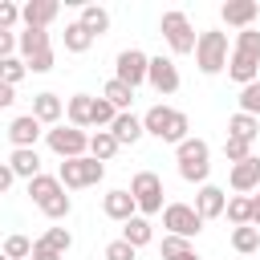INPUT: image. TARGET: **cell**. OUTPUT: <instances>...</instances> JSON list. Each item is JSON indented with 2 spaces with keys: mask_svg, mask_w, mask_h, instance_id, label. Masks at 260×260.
Here are the masks:
<instances>
[{
  "mask_svg": "<svg viewBox=\"0 0 260 260\" xmlns=\"http://www.w3.org/2000/svg\"><path fill=\"white\" fill-rule=\"evenodd\" d=\"M142 130L154 134L158 142H175V146H179L183 138H191V134H187V130H191L187 114H183V110H171V106H162V102L142 114Z\"/></svg>",
  "mask_w": 260,
  "mask_h": 260,
  "instance_id": "6da1fadb",
  "label": "cell"
},
{
  "mask_svg": "<svg viewBox=\"0 0 260 260\" xmlns=\"http://www.w3.org/2000/svg\"><path fill=\"white\" fill-rule=\"evenodd\" d=\"M175 162H179V175L187 179V183H207V175H211V146L203 142V138H183L179 146H175Z\"/></svg>",
  "mask_w": 260,
  "mask_h": 260,
  "instance_id": "7a4b0ae2",
  "label": "cell"
},
{
  "mask_svg": "<svg viewBox=\"0 0 260 260\" xmlns=\"http://www.w3.org/2000/svg\"><path fill=\"white\" fill-rule=\"evenodd\" d=\"M228 61H232V53H228V32H219V28L199 32V41H195V65H199V73L215 77V73L228 69Z\"/></svg>",
  "mask_w": 260,
  "mask_h": 260,
  "instance_id": "3957f363",
  "label": "cell"
},
{
  "mask_svg": "<svg viewBox=\"0 0 260 260\" xmlns=\"http://www.w3.org/2000/svg\"><path fill=\"white\" fill-rule=\"evenodd\" d=\"M158 32H162V41L171 45V53L175 57H183V53H195V28H191V20H187V12H179V8H171V12H162V20H158Z\"/></svg>",
  "mask_w": 260,
  "mask_h": 260,
  "instance_id": "277c9868",
  "label": "cell"
},
{
  "mask_svg": "<svg viewBox=\"0 0 260 260\" xmlns=\"http://www.w3.org/2000/svg\"><path fill=\"white\" fill-rule=\"evenodd\" d=\"M45 142H49V150L65 162V158H85L89 154V134L85 130H77V126H53V130H45Z\"/></svg>",
  "mask_w": 260,
  "mask_h": 260,
  "instance_id": "5b68a950",
  "label": "cell"
},
{
  "mask_svg": "<svg viewBox=\"0 0 260 260\" xmlns=\"http://www.w3.org/2000/svg\"><path fill=\"white\" fill-rule=\"evenodd\" d=\"M102 175H106V162H98V158H65L61 162V171H57V179H61V187L65 191H81V187H93V183H102Z\"/></svg>",
  "mask_w": 260,
  "mask_h": 260,
  "instance_id": "8992f818",
  "label": "cell"
},
{
  "mask_svg": "<svg viewBox=\"0 0 260 260\" xmlns=\"http://www.w3.org/2000/svg\"><path fill=\"white\" fill-rule=\"evenodd\" d=\"M130 195L138 203V215H158L162 211V179L154 171H138L130 179Z\"/></svg>",
  "mask_w": 260,
  "mask_h": 260,
  "instance_id": "52a82bcc",
  "label": "cell"
},
{
  "mask_svg": "<svg viewBox=\"0 0 260 260\" xmlns=\"http://www.w3.org/2000/svg\"><path fill=\"white\" fill-rule=\"evenodd\" d=\"M162 228H167V236L195 240V236L203 232V219H199V211H195L191 203H167V207H162Z\"/></svg>",
  "mask_w": 260,
  "mask_h": 260,
  "instance_id": "ba28073f",
  "label": "cell"
},
{
  "mask_svg": "<svg viewBox=\"0 0 260 260\" xmlns=\"http://www.w3.org/2000/svg\"><path fill=\"white\" fill-rule=\"evenodd\" d=\"M114 65H118V73H114V77H118L122 85H130V89H138V85L146 81V69H150V57H146L142 49H122Z\"/></svg>",
  "mask_w": 260,
  "mask_h": 260,
  "instance_id": "9c48e42d",
  "label": "cell"
},
{
  "mask_svg": "<svg viewBox=\"0 0 260 260\" xmlns=\"http://www.w3.org/2000/svg\"><path fill=\"white\" fill-rule=\"evenodd\" d=\"M45 134V126L32 118V114H20V118H12L8 122V142H12V150H37V138Z\"/></svg>",
  "mask_w": 260,
  "mask_h": 260,
  "instance_id": "30bf717a",
  "label": "cell"
},
{
  "mask_svg": "<svg viewBox=\"0 0 260 260\" xmlns=\"http://www.w3.org/2000/svg\"><path fill=\"white\" fill-rule=\"evenodd\" d=\"M146 81L154 85V93H162V98H171V93L179 89V69H175V61H171V57H150V69H146Z\"/></svg>",
  "mask_w": 260,
  "mask_h": 260,
  "instance_id": "8fae6325",
  "label": "cell"
},
{
  "mask_svg": "<svg viewBox=\"0 0 260 260\" xmlns=\"http://www.w3.org/2000/svg\"><path fill=\"white\" fill-rule=\"evenodd\" d=\"M191 207H195V211H199V219L207 223V219H219V215L228 211V195H223V187H215V183H203Z\"/></svg>",
  "mask_w": 260,
  "mask_h": 260,
  "instance_id": "7c38bea8",
  "label": "cell"
},
{
  "mask_svg": "<svg viewBox=\"0 0 260 260\" xmlns=\"http://www.w3.org/2000/svg\"><path fill=\"white\" fill-rule=\"evenodd\" d=\"M219 16H223V24H232V28H252L256 24V16H260V4L256 0H223V8H219Z\"/></svg>",
  "mask_w": 260,
  "mask_h": 260,
  "instance_id": "4fadbf2b",
  "label": "cell"
},
{
  "mask_svg": "<svg viewBox=\"0 0 260 260\" xmlns=\"http://www.w3.org/2000/svg\"><path fill=\"white\" fill-rule=\"evenodd\" d=\"M102 211H106L114 223H126V219L138 215V203H134V195H130L126 187H118V191H110V195L102 199Z\"/></svg>",
  "mask_w": 260,
  "mask_h": 260,
  "instance_id": "5bb4252c",
  "label": "cell"
},
{
  "mask_svg": "<svg viewBox=\"0 0 260 260\" xmlns=\"http://www.w3.org/2000/svg\"><path fill=\"white\" fill-rule=\"evenodd\" d=\"M57 0H28L24 8H20V20H24V28H49L53 20H57Z\"/></svg>",
  "mask_w": 260,
  "mask_h": 260,
  "instance_id": "9a60e30c",
  "label": "cell"
},
{
  "mask_svg": "<svg viewBox=\"0 0 260 260\" xmlns=\"http://www.w3.org/2000/svg\"><path fill=\"white\" fill-rule=\"evenodd\" d=\"M32 118H37L41 126H61L65 102H61L57 93H37V98H32Z\"/></svg>",
  "mask_w": 260,
  "mask_h": 260,
  "instance_id": "2e32d148",
  "label": "cell"
},
{
  "mask_svg": "<svg viewBox=\"0 0 260 260\" xmlns=\"http://www.w3.org/2000/svg\"><path fill=\"white\" fill-rule=\"evenodd\" d=\"M232 191H240V195L260 191V158H256V154L232 167Z\"/></svg>",
  "mask_w": 260,
  "mask_h": 260,
  "instance_id": "e0dca14e",
  "label": "cell"
},
{
  "mask_svg": "<svg viewBox=\"0 0 260 260\" xmlns=\"http://www.w3.org/2000/svg\"><path fill=\"white\" fill-rule=\"evenodd\" d=\"M110 134L118 138V146H134L146 130H142V118L134 114V110H126V114H118L114 118V126H110Z\"/></svg>",
  "mask_w": 260,
  "mask_h": 260,
  "instance_id": "ac0fdd59",
  "label": "cell"
},
{
  "mask_svg": "<svg viewBox=\"0 0 260 260\" xmlns=\"http://www.w3.org/2000/svg\"><path fill=\"white\" fill-rule=\"evenodd\" d=\"M228 77L244 89V85L260 81V61H252V57H244V53H232V61H228Z\"/></svg>",
  "mask_w": 260,
  "mask_h": 260,
  "instance_id": "d6986e66",
  "label": "cell"
},
{
  "mask_svg": "<svg viewBox=\"0 0 260 260\" xmlns=\"http://www.w3.org/2000/svg\"><path fill=\"white\" fill-rule=\"evenodd\" d=\"M16 49H20V61H28V57L53 49V45H49V28H24V32L16 37Z\"/></svg>",
  "mask_w": 260,
  "mask_h": 260,
  "instance_id": "ffe728a7",
  "label": "cell"
},
{
  "mask_svg": "<svg viewBox=\"0 0 260 260\" xmlns=\"http://www.w3.org/2000/svg\"><path fill=\"white\" fill-rule=\"evenodd\" d=\"M65 114H69V126L85 130V126L93 122V98H89V93H73V98L65 102Z\"/></svg>",
  "mask_w": 260,
  "mask_h": 260,
  "instance_id": "44dd1931",
  "label": "cell"
},
{
  "mask_svg": "<svg viewBox=\"0 0 260 260\" xmlns=\"http://www.w3.org/2000/svg\"><path fill=\"white\" fill-rule=\"evenodd\" d=\"M61 191H65V187H61V179H57V175H45V171H41L37 179H28V199H32L37 207H41V203H49V199H53V195H61Z\"/></svg>",
  "mask_w": 260,
  "mask_h": 260,
  "instance_id": "7402d4cb",
  "label": "cell"
},
{
  "mask_svg": "<svg viewBox=\"0 0 260 260\" xmlns=\"http://www.w3.org/2000/svg\"><path fill=\"white\" fill-rule=\"evenodd\" d=\"M122 240H126L130 248H146V244L154 240V232H150V219H146V215H134V219H126V223H122Z\"/></svg>",
  "mask_w": 260,
  "mask_h": 260,
  "instance_id": "603a6c76",
  "label": "cell"
},
{
  "mask_svg": "<svg viewBox=\"0 0 260 260\" xmlns=\"http://www.w3.org/2000/svg\"><path fill=\"white\" fill-rule=\"evenodd\" d=\"M102 98H106V102H110L118 114H126V110L134 106V89H130V85H122L118 77H110V81L102 85Z\"/></svg>",
  "mask_w": 260,
  "mask_h": 260,
  "instance_id": "cb8c5ba5",
  "label": "cell"
},
{
  "mask_svg": "<svg viewBox=\"0 0 260 260\" xmlns=\"http://www.w3.org/2000/svg\"><path fill=\"white\" fill-rule=\"evenodd\" d=\"M256 134H260V118H252V114H232L228 118V138H244V142H256Z\"/></svg>",
  "mask_w": 260,
  "mask_h": 260,
  "instance_id": "d4e9b609",
  "label": "cell"
},
{
  "mask_svg": "<svg viewBox=\"0 0 260 260\" xmlns=\"http://www.w3.org/2000/svg\"><path fill=\"white\" fill-rule=\"evenodd\" d=\"M8 167H12L16 179H37V175H41V154H37V150H12Z\"/></svg>",
  "mask_w": 260,
  "mask_h": 260,
  "instance_id": "484cf974",
  "label": "cell"
},
{
  "mask_svg": "<svg viewBox=\"0 0 260 260\" xmlns=\"http://www.w3.org/2000/svg\"><path fill=\"white\" fill-rule=\"evenodd\" d=\"M61 37H65V49H69V53H85V49H89V45L98 41V37H93V32H89V28L81 24V20H69Z\"/></svg>",
  "mask_w": 260,
  "mask_h": 260,
  "instance_id": "4316f807",
  "label": "cell"
},
{
  "mask_svg": "<svg viewBox=\"0 0 260 260\" xmlns=\"http://www.w3.org/2000/svg\"><path fill=\"white\" fill-rule=\"evenodd\" d=\"M118 150H122V146H118V138H114L110 130H98V134H89V158H98V162H110Z\"/></svg>",
  "mask_w": 260,
  "mask_h": 260,
  "instance_id": "83f0119b",
  "label": "cell"
},
{
  "mask_svg": "<svg viewBox=\"0 0 260 260\" xmlns=\"http://www.w3.org/2000/svg\"><path fill=\"white\" fill-rule=\"evenodd\" d=\"M77 20H81V24H85V28L93 32V37H102V32H110V12H106L102 4H85Z\"/></svg>",
  "mask_w": 260,
  "mask_h": 260,
  "instance_id": "f1b7e54d",
  "label": "cell"
},
{
  "mask_svg": "<svg viewBox=\"0 0 260 260\" xmlns=\"http://www.w3.org/2000/svg\"><path fill=\"white\" fill-rule=\"evenodd\" d=\"M223 215H228V223H236V228H248V223H252V195H232Z\"/></svg>",
  "mask_w": 260,
  "mask_h": 260,
  "instance_id": "f546056e",
  "label": "cell"
},
{
  "mask_svg": "<svg viewBox=\"0 0 260 260\" xmlns=\"http://www.w3.org/2000/svg\"><path fill=\"white\" fill-rule=\"evenodd\" d=\"M232 248L240 252V256H252L256 248H260V228H232Z\"/></svg>",
  "mask_w": 260,
  "mask_h": 260,
  "instance_id": "4dcf8cb0",
  "label": "cell"
},
{
  "mask_svg": "<svg viewBox=\"0 0 260 260\" xmlns=\"http://www.w3.org/2000/svg\"><path fill=\"white\" fill-rule=\"evenodd\" d=\"M41 244H45V248H53L57 256H65V252L73 248V232H69V228H49V232L41 236Z\"/></svg>",
  "mask_w": 260,
  "mask_h": 260,
  "instance_id": "1f68e13d",
  "label": "cell"
},
{
  "mask_svg": "<svg viewBox=\"0 0 260 260\" xmlns=\"http://www.w3.org/2000/svg\"><path fill=\"white\" fill-rule=\"evenodd\" d=\"M24 77H28V65H24L20 57H4V61H0V81H4V85L16 89V81H24Z\"/></svg>",
  "mask_w": 260,
  "mask_h": 260,
  "instance_id": "d6a6232c",
  "label": "cell"
},
{
  "mask_svg": "<svg viewBox=\"0 0 260 260\" xmlns=\"http://www.w3.org/2000/svg\"><path fill=\"white\" fill-rule=\"evenodd\" d=\"M232 53H244V57L260 61V28H244V32H236V49H232Z\"/></svg>",
  "mask_w": 260,
  "mask_h": 260,
  "instance_id": "836d02e7",
  "label": "cell"
},
{
  "mask_svg": "<svg viewBox=\"0 0 260 260\" xmlns=\"http://www.w3.org/2000/svg\"><path fill=\"white\" fill-rule=\"evenodd\" d=\"M0 252H4L8 260H28V256H32V240L16 232V236H8V240H4V248H0Z\"/></svg>",
  "mask_w": 260,
  "mask_h": 260,
  "instance_id": "e575fe53",
  "label": "cell"
},
{
  "mask_svg": "<svg viewBox=\"0 0 260 260\" xmlns=\"http://www.w3.org/2000/svg\"><path fill=\"white\" fill-rule=\"evenodd\" d=\"M69 211H73V199H69L65 191H61V195H53L49 203H41V215H45V219H65Z\"/></svg>",
  "mask_w": 260,
  "mask_h": 260,
  "instance_id": "d590c367",
  "label": "cell"
},
{
  "mask_svg": "<svg viewBox=\"0 0 260 260\" xmlns=\"http://www.w3.org/2000/svg\"><path fill=\"white\" fill-rule=\"evenodd\" d=\"M114 118H118V110H114L106 98H93V122H89V126H98V130H110V126H114Z\"/></svg>",
  "mask_w": 260,
  "mask_h": 260,
  "instance_id": "8d00e7d4",
  "label": "cell"
},
{
  "mask_svg": "<svg viewBox=\"0 0 260 260\" xmlns=\"http://www.w3.org/2000/svg\"><path fill=\"white\" fill-rule=\"evenodd\" d=\"M240 114L260 118V81H252V85H244V89H240Z\"/></svg>",
  "mask_w": 260,
  "mask_h": 260,
  "instance_id": "74e56055",
  "label": "cell"
},
{
  "mask_svg": "<svg viewBox=\"0 0 260 260\" xmlns=\"http://www.w3.org/2000/svg\"><path fill=\"white\" fill-rule=\"evenodd\" d=\"M223 154H228V162L236 167V162L252 158V142H244V138H223Z\"/></svg>",
  "mask_w": 260,
  "mask_h": 260,
  "instance_id": "f35d334b",
  "label": "cell"
},
{
  "mask_svg": "<svg viewBox=\"0 0 260 260\" xmlns=\"http://www.w3.org/2000/svg\"><path fill=\"white\" fill-rule=\"evenodd\" d=\"M162 260H175V256H183V252H191V240H183V236H162Z\"/></svg>",
  "mask_w": 260,
  "mask_h": 260,
  "instance_id": "ab89813d",
  "label": "cell"
},
{
  "mask_svg": "<svg viewBox=\"0 0 260 260\" xmlns=\"http://www.w3.org/2000/svg\"><path fill=\"white\" fill-rule=\"evenodd\" d=\"M134 256H138V248H130V244H126L122 236L106 244V260H134Z\"/></svg>",
  "mask_w": 260,
  "mask_h": 260,
  "instance_id": "60d3db41",
  "label": "cell"
},
{
  "mask_svg": "<svg viewBox=\"0 0 260 260\" xmlns=\"http://www.w3.org/2000/svg\"><path fill=\"white\" fill-rule=\"evenodd\" d=\"M53 61H57V53H53V49H45V53L28 57L24 65H28V73H49V69H53Z\"/></svg>",
  "mask_w": 260,
  "mask_h": 260,
  "instance_id": "b9f144b4",
  "label": "cell"
},
{
  "mask_svg": "<svg viewBox=\"0 0 260 260\" xmlns=\"http://www.w3.org/2000/svg\"><path fill=\"white\" fill-rule=\"evenodd\" d=\"M20 20V8L12 4V0H0V28L4 32H12V24Z\"/></svg>",
  "mask_w": 260,
  "mask_h": 260,
  "instance_id": "7bdbcfd3",
  "label": "cell"
},
{
  "mask_svg": "<svg viewBox=\"0 0 260 260\" xmlns=\"http://www.w3.org/2000/svg\"><path fill=\"white\" fill-rule=\"evenodd\" d=\"M28 260H61V256H57L53 248H45L41 240H32V256H28Z\"/></svg>",
  "mask_w": 260,
  "mask_h": 260,
  "instance_id": "ee69618b",
  "label": "cell"
},
{
  "mask_svg": "<svg viewBox=\"0 0 260 260\" xmlns=\"http://www.w3.org/2000/svg\"><path fill=\"white\" fill-rule=\"evenodd\" d=\"M12 49H16V32H4V28H0V61L12 57Z\"/></svg>",
  "mask_w": 260,
  "mask_h": 260,
  "instance_id": "f6af8a7d",
  "label": "cell"
},
{
  "mask_svg": "<svg viewBox=\"0 0 260 260\" xmlns=\"http://www.w3.org/2000/svg\"><path fill=\"white\" fill-rule=\"evenodd\" d=\"M12 183H16V175H12V167H8V162H0V195H4V191H8Z\"/></svg>",
  "mask_w": 260,
  "mask_h": 260,
  "instance_id": "bcb514c9",
  "label": "cell"
},
{
  "mask_svg": "<svg viewBox=\"0 0 260 260\" xmlns=\"http://www.w3.org/2000/svg\"><path fill=\"white\" fill-rule=\"evenodd\" d=\"M12 102H16V89L12 85H0V110H8Z\"/></svg>",
  "mask_w": 260,
  "mask_h": 260,
  "instance_id": "7dc6e473",
  "label": "cell"
},
{
  "mask_svg": "<svg viewBox=\"0 0 260 260\" xmlns=\"http://www.w3.org/2000/svg\"><path fill=\"white\" fill-rule=\"evenodd\" d=\"M252 228H260V191L252 195Z\"/></svg>",
  "mask_w": 260,
  "mask_h": 260,
  "instance_id": "c3c4849f",
  "label": "cell"
},
{
  "mask_svg": "<svg viewBox=\"0 0 260 260\" xmlns=\"http://www.w3.org/2000/svg\"><path fill=\"white\" fill-rule=\"evenodd\" d=\"M175 260H199V256H195V248H191V252H183V256H175Z\"/></svg>",
  "mask_w": 260,
  "mask_h": 260,
  "instance_id": "681fc988",
  "label": "cell"
},
{
  "mask_svg": "<svg viewBox=\"0 0 260 260\" xmlns=\"http://www.w3.org/2000/svg\"><path fill=\"white\" fill-rule=\"evenodd\" d=\"M0 260H8V256H4V252H0Z\"/></svg>",
  "mask_w": 260,
  "mask_h": 260,
  "instance_id": "f907efd6",
  "label": "cell"
},
{
  "mask_svg": "<svg viewBox=\"0 0 260 260\" xmlns=\"http://www.w3.org/2000/svg\"><path fill=\"white\" fill-rule=\"evenodd\" d=\"M0 85H4V81H0Z\"/></svg>",
  "mask_w": 260,
  "mask_h": 260,
  "instance_id": "816d5d0a",
  "label": "cell"
}]
</instances>
